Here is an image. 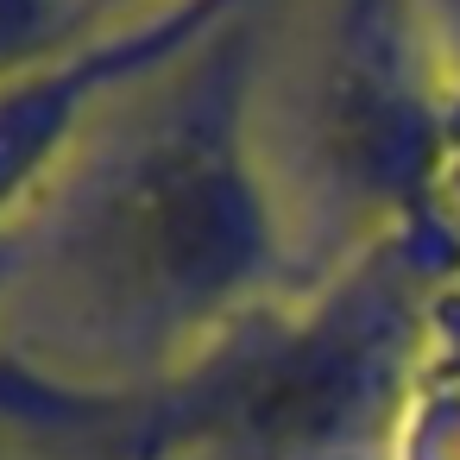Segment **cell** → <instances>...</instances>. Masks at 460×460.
<instances>
[{
	"label": "cell",
	"mask_w": 460,
	"mask_h": 460,
	"mask_svg": "<svg viewBox=\"0 0 460 460\" xmlns=\"http://www.w3.org/2000/svg\"><path fill=\"white\" fill-rule=\"evenodd\" d=\"M265 7L246 0L127 89L0 221L7 372L76 397H139L322 284L259 152Z\"/></svg>",
	"instance_id": "cell-1"
},
{
	"label": "cell",
	"mask_w": 460,
	"mask_h": 460,
	"mask_svg": "<svg viewBox=\"0 0 460 460\" xmlns=\"http://www.w3.org/2000/svg\"><path fill=\"white\" fill-rule=\"evenodd\" d=\"M454 278L460 215L441 208L252 315L158 391L76 397L0 366V410L45 429H114L127 460H391Z\"/></svg>",
	"instance_id": "cell-2"
},
{
	"label": "cell",
	"mask_w": 460,
	"mask_h": 460,
	"mask_svg": "<svg viewBox=\"0 0 460 460\" xmlns=\"http://www.w3.org/2000/svg\"><path fill=\"white\" fill-rule=\"evenodd\" d=\"M252 120L315 278L447 208L460 89L416 0H271Z\"/></svg>",
	"instance_id": "cell-3"
},
{
	"label": "cell",
	"mask_w": 460,
	"mask_h": 460,
	"mask_svg": "<svg viewBox=\"0 0 460 460\" xmlns=\"http://www.w3.org/2000/svg\"><path fill=\"white\" fill-rule=\"evenodd\" d=\"M83 32H89L83 0H0V76L51 58Z\"/></svg>",
	"instance_id": "cell-4"
},
{
	"label": "cell",
	"mask_w": 460,
	"mask_h": 460,
	"mask_svg": "<svg viewBox=\"0 0 460 460\" xmlns=\"http://www.w3.org/2000/svg\"><path fill=\"white\" fill-rule=\"evenodd\" d=\"M416 13H422V26H429L441 64H447V76H454V89H460V0H416Z\"/></svg>",
	"instance_id": "cell-5"
},
{
	"label": "cell",
	"mask_w": 460,
	"mask_h": 460,
	"mask_svg": "<svg viewBox=\"0 0 460 460\" xmlns=\"http://www.w3.org/2000/svg\"><path fill=\"white\" fill-rule=\"evenodd\" d=\"M146 7H171V0H83V20H89V32H95V26L133 20V13H146Z\"/></svg>",
	"instance_id": "cell-6"
}]
</instances>
